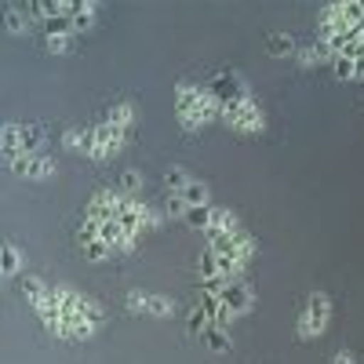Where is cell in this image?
Masks as SVG:
<instances>
[{
    "label": "cell",
    "mask_w": 364,
    "mask_h": 364,
    "mask_svg": "<svg viewBox=\"0 0 364 364\" xmlns=\"http://www.w3.org/2000/svg\"><path fill=\"white\" fill-rule=\"evenodd\" d=\"M48 291H51V284H44L41 277H22V295L29 299V306H41Z\"/></svg>",
    "instance_id": "obj_20"
},
{
    "label": "cell",
    "mask_w": 364,
    "mask_h": 364,
    "mask_svg": "<svg viewBox=\"0 0 364 364\" xmlns=\"http://www.w3.org/2000/svg\"><path fill=\"white\" fill-rule=\"evenodd\" d=\"M80 317H84V321H91L95 328H102V321H106V310H102V306H99V302L91 299V295H80Z\"/></svg>",
    "instance_id": "obj_23"
},
{
    "label": "cell",
    "mask_w": 364,
    "mask_h": 364,
    "mask_svg": "<svg viewBox=\"0 0 364 364\" xmlns=\"http://www.w3.org/2000/svg\"><path fill=\"white\" fill-rule=\"evenodd\" d=\"M41 139H44L41 128L26 124V128H22V154H41Z\"/></svg>",
    "instance_id": "obj_27"
},
{
    "label": "cell",
    "mask_w": 364,
    "mask_h": 364,
    "mask_svg": "<svg viewBox=\"0 0 364 364\" xmlns=\"http://www.w3.org/2000/svg\"><path fill=\"white\" fill-rule=\"evenodd\" d=\"M211 204H204V208H186V215H182V223L186 226H193V230H208L211 226Z\"/></svg>",
    "instance_id": "obj_22"
},
{
    "label": "cell",
    "mask_w": 364,
    "mask_h": 364,
    "mask_svg": "<svg viewBox=\"0 0 364 364\" xmlns=\"http://www.w3.org/2000/svg\"><path fill=\"white\" fill-rule=\"evenodd\" d=\"M164 186H168V193H182L190 186V175L182 171V168H168L164 171Z\"/></svg>",
    "instance_id": "obj_25"
},
{
    "label": "cell",
    "mask_w": 364,
    "mask_h": 364,
    "mask_svg": "<svg viewBox=\"0 0 364 364\" xmlns=\"http://www.w3.org/2000/svg\"><path fill=\"white\" fill-rule=\"evenodd\" d=\"M182 200H186V208H204V204H211L208 197H211V190H208V182H200V178H190V186L178 193Z\"/></svg>",
    "instance_id": "obj_15"
},
{
    "label": "cell",
    "mask_w": 364,
    "mask_h": 364,
    "mask_svg": "<svg viewBox=\"0 0 364 364\" xmlns=\"http://www.w3.org/2000/svg\"><path fill=\"white\" fill-rule=\"evenodd\" d=\"M295 58H299V66H321V63H331V55H328V48H324L321 41H314V44H302Z\"/></svg>",
    "instance_id": "obj_14"
},
{
    "label": "cell",
    "mask_w": 364,
    "mask_h": 364,
    "mask_svg": "<svg viewBox=\"0 0 364 364\" xmlns=\"http://www.w3.org/2000/svg\"><path fill=\"white\" fill-rule=\"evenodd\" d=\"M328 66H331V73H336V80H357V63L346 58V55H336Z\"/></svg>",
    "instance_id": "obj_24"
},
{
    "label": "cell",
    "mask_w": 364,
    "mask_h": 364,
    "mask_svg": "<svg viewBox=\"0 0 364 364\" xmlns=\"http://www.w3.org/2000/svg\"><path fill=\"white\" fill-rule=\"evenodd\" d=\"M200 310H204V314L211 317V324H215V321H219V314L226 310V306H223V295H211V291H204V302H200Z\"/></svg>",
    "instance_id": "obj_31"
},
{
    "label": "cell",
    "mask_w": 364,
    "mask_h": 364,
    "mask_svg": "<svg viewBox=\"0 0 364 364\" xmlns=\"http://www.w3.org/2000/svg\"><path fill=\"white\" fill-rule=\"evenodd\" d=\"M8 168L18 175V178H33V182H44L55 175V161L44 157V154H18V157H4Z\"/></svg>",
    "instance_id": "obj_5"
},
{
    "label": "cell",
    "mask_w": 364,
    "mask_h": 364,
    "mask_svg": "<svg viewBox=\"0 0 364 364\" xmlns=\"http://www.w3.org/2000/svg\"><path fill=\"white\" fill-rule=\"evenodd\" d=\"M63 142H66V149H80V154H87V157H91V146H95L91 128H66Z\"/></svg>",
    "instance_id": "obj_16"
},
{
    "label": "cell",
    "mask_w": 364,
    "mask_h": 364,
    "mask_svg": "<svg viewBox=\"0 0 364 364\" xmlns=\"http://www.w3.org/2000/svg\"><path fill=\"white\" fill-rule=\"evenodd\" d=\"M139 190H142V175L139 171H124V175H120V193H124V197L139 200Z\"/></svg>",
    "instance_id": "obj_29"
},
{
    "label": "cell",
    "mask_w": 364,
    "mask_h": 364,
    "mask_svg": "<svg viewBox=\"0 0 364 364\" xmlns=\"http://www.w3.org/2000/svg\"><path fill=\"white\" fill-rule=\"evenodd\" d=\"M70 44H73V37H48V51L51 55H66Z\"/></svg>",
    "instance_id": "obj_34"
},
{
    "label": "cell",
    "mask_w": 364,
    "mask_h": 364,
    "mask_svg": "<svg viewBox=\"0 0 364 364\" xmlns=\"http://www.w3.org/2000/svg\"><path fill=\"white\" fill-rule=\"evenodd\" d=\"M128 310L132 314H149V317H171L175 302L164 295H146V291H128Z\"/></svg>",
    "instance_id": "obj_6"
},
{
    "label": "cell",
    "mask_w": 364,
    "mask_h": 364,
    "mask_svg": "<svg viewBox=\"0 0 364 364\" xmlns=\"http://www.w3.org/2000/svg\"><path fill=\"white\" fill-rule=\"evenodd\" d=\"M211 277H219V255L204 248L200 252V281H211Z\"/></svg>",
    "instance_id": "obj_28"
},
{
    "label": "cell",
    "mask_w": 364,
    "mask_h": 364,
    "mask_svg": "<svg viewBox=\"0 0 364 364\" xmlns=\"http://www.w3.org/2000/svg\"><path fill=\"white\" fill-rule=\"evenodd\" d=\"M208 91H211V95H215L223 106L237 102L240 95H248V91H245V84H240V77H237L233 70H226V73H215V80L208 84Z\"/></svg>",
    "instance_id": "obj_8"
},
{
    "label": "cell",
    "mask_w": 364,
    "mask_h": 364,
    "mask_svg": "<svg viewBox=\"0 0 364 364\" xmlns=\"http://www.w3.org/2000/svg\"><path fill=\"white\" fill-rule=\"evenodd\" d=\"M164 211H168V215H186V200H182L178 193H168V200H164Z\"/></svg>",
    "instance_id": "obj_33"
},
{
    "label": "cell",
    "mask_w": 364,
    "mask_h": 364,
    "mask_svg": "<svg viewBox=\"0 0 364 364\" xmlns=\"http://www.w3.org/2000/svg\"><path fill=\"white\" fill-rule=\"evenodd\" d=\"M204 343H208V350H211V353H226V350H230V331L211 324V328L204 331Z\"/></svg>",
    "instance_id": "obj_21"
},
{
    "label": "cell",
    "mask_w": 364,
    "mask_h": 364,
    "mask_svg": "<svg viewBox=\"0 0 364 364\" xmlns=\"http://www.w3.org/2000/svg\"><path fill=\"white\" fill-rule=\"evenodd\" d=\"M223 302H226V310H233V314L240 317V314H248V310H252V291L240 284V281H233V284H226Z\"/></svg>",
    "instance_id": "obj_10"
},
{
    "label": "cell",
    "mask_w": 364,
    "mask_h": 364,
    "mask_svg": "<svg viewBox=\"0 0 364 364\" xmlns=\"http://www.w3.org/2000/svg\"><path fill=\"white\" fill-rule=\"evenodd\" d=\"M120 200H124V193H120V190H99L95 197H91V204H87V211H84V219H95V223L117 219Z\"/></svg>",
    "instance_id": "obj_7"
},
{
    "label": "cell",
    "mask_w": 364,
    "mask_h": 364,
    "mask_svg": "<svg viewBox=\"0 0 364 364\" xmlns=\"http://www.w3.org/2000/svg\"><path fill=\"white\" fill-rule=\"evenodd\" d=\"M99 230H102V223H95V219H84V223H80V230H77V245H80V248L95 245V240H99Z\"/></svg>",
    "instance_id": "obj_26"
},
{
    "label": "cell",
    "mask_w": 364,
    "mask_h": 364,
    "mask_svg": "<svg viewBox=\"0 0 364 364\" xmlns=\"http://www.w3.org/2000/svg\"><path fill=\"white\" fill-rule=\"evenodd\" d=\"M18 269H22V252L15 245H4L0 248V273L11 281V277H18Z\"/></svg>",
    "instance_id": "obj_17"
},
{
    "label": "cell",
    "mask_w": 364,
    "mask_h": 364,
    "mask_svg": "<svg viewBox=\"0 0 364 364\" xmlns=\"http://www.w3.org/2000/svg\"><path fill=\"white\" fill-rule=\"evenodd\" d=\"M128 135H132V132L109 124V120L95 124V128H91V139H95V146H91V161H113V157L120 154V149H124Z\"/></svg>",
    "instance_id": "obj_3"
},
{
    "label": "cell",
    "mask_w": 364,
    "mask_h": 364,
    "mask_svg": "<svg viewBox=\"0 0 364 364\" xmlns=\"http://www.w3.org/2000/svg\"><path fill=\"white\" fill-rule=\"evenodd\" d=\"M328 314H331V299H328L324 291H314V295L306 299V314H302V321H299V336H302V339L321 336L324 324H328Z\"/></svg>",
    "instance_id": "obj_4"
},
{
    "label": "cell",
    "mask_w": 364,
    "mask_h": 364,
    "mask_svg": "<svg viewBox=\"0 0 364 364\" xmlns=\"http://www.w3.org/2000/svg\"><path fill=\"white\" fill-rule=\"evenodd\" d=\"M266 51H269L273 58H295V55H299V44H295L288 33H269V37H266Z\"/></svg>",
    "instance_id": "obj_11"
},
{
    "label": "cell",
    "mask_w": 364,
    "mask_h": 364,
    "mask_svg": "<svg viewBox=\"0 0 364 364\" xmlns=\"http://www.w3.org/2000/svg\"><path fill=\"white\" fill-rule=\"evenodd\" d=\"M22 128H26V124H4V132H0L4 157H18V154H22Z\"/></svg>",
    "instance_id": "obj_19"
},
{
    "label": "cell",
    "mask_w": 364,
    "mask_h": 364,
    "mask_svg": "<svg viewBox=\"0 0 364 364\" xmlns=\"http://www.w3.org/2000/svg\"><path fill=\"white\" fill-rule=\"evenodd\" d=\"M95 11H99L95 0H70V18H73L77 33H87V29L95 26Z\"/></svg>",
    "instance_id": "obj_9"
},
{
    "label": "cell",
    "mask_w": 364,
    "mask_h": 364,
    "mask_svg": "<svg viewBox=\"0 0 364 364\" xmlns=\"http://www.w3.org/2000/svg\"><path fill=\"white\" fill-rule=\"evenodd\" d=\"M208 328H211V317H208L204 310H193V314L186 317V331H190V336H204Z\"/></svg>",
    "instance_id": "obj_30"
},
{
    "label": "cell",
    "mask_w": 364,
    "mask_h": 364,
    "mask_svg": "<svg viewBox=\"0 0 364 364\" xmlns=\"http://www.w3.org/2000/svg\"><path fill=\"white\" fill-rule=\"evenodd\" d=\"M109 124H117V128H124V132H132L135 128V106L132 102H117V106H109Z\"/></svg>",
    "instance_id": "obj_18"
},
{
    "label": "cell",
    "mask_w": 364,
    "mask_h": 364,
    "mask_svg": "<svg viewBox=\"0 0 364 364\" xmlns=\"http://www.w3.org/2000/svg\"><path fill=\"white\" fill-rule=\"evenodd\" d=\"M175 113L182 132H200L211 120H223V102L200 84H178L175 87Z\"/></svg>",
    "instance_id": "obj_1"
},
{
    "label": "cell",
    "mask_w": 364,
    "mask_h": 364,
    "mask_svg": "<svg viewBox=\"0 0 364 364\" xmlns=\"http://www.w3.org/2000/svg\"><path fill=\"white\" fill-rule=\"evenodd\" d=\"M223 120L240 135H262L266 132V113L252 95H240L237 102L223 106Z\"/></svg>",
    "instance_id": "obj_2"
},
{
    "label": "cell",
    "mask_w": 364,
    "mask_h": 364,
    "mask_svg": "<svg viewBox=\"0 0 364 364\" xmlns=\"http://www.w3.org/2000/svg\"><path fill=\"white\" fill-rule=\"evenodd\" d=\"M208 230H215V233H237V230H245V226H240L237 211H230V208H215V211H211V226H208Z\"/></svg>",
    "instance_id": "obj_13"
},
{
    "label": "cell",
    "mask_w": 364,
    "mask_h": 364,
    "mask_svg": "<svg viewBox=\"0 0 364 364\" xmlns=\"http://www.w3.org/2000/svg\"><path fill=\"white\" fill-rule=\"evenodd\" d=\"M80 252H84V259H87V262H102V259H109V255H113L106 240H95V245H87V248H80Z\"/></svg>",
    "instance_id": "obj_32"
},
{
    "label": "cell",
    "mask_w": 364,
    "mask_h": 364,
    "mask_svg": "<svg viewBox=\"0 0 364 364\" xmlns=\"http://www.w3.org/2000/svg\"><path fill=\"white\" fill-rule=\"evenodd\" d=\"M4 26H8V33H26L29 29V8L26 4H4Z\"/></svg>",
    "instance_id": "obj_12"
},
{
    "label": "cell",
    "mask_w": 364,
    "mask_h": 364,
    "mask_svg": "<svg viewBox=\"0 0 364 364\" xmlns=\"http://www.w3.org/2000/svg\"><path fill=\"white\" fill-rule=\"evenodd\" d=\"M331 364H357L350 353H336V357H331Z\"/></svg>",
    "instance_id": "obj_35"
}]
</instances>
